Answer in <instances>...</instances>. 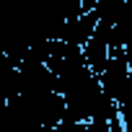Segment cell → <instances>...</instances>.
I'll list each match as a JSON object with an SVG mask.
<instances>
[{"instance_id":"1","label":"cell","mask_w":132,"mask_h":132,"mask_svg":"<svg viewBox=\"0 0 132 132\" xmlns=\"http://www.w3.org/2000/svg\"><path fill=\"white\" fill-rule=\"evenodd\" d=\"M129 70H132V62L127 60V54H124V49H114L111 52V57H109V65H106V70L101 73V88H104V93L117 104V96L122 93V88H124V83L129 80Z\"/></svg>"},{"instance_id":"2","label":"cell","mask_w":132,"mask_h":132,"mask_svg":"<svg viewBox=\"0 0 132 132\" xmlns=\"http://www.w3.org/2000/svg\"><path fill=\"white\" fill-rule=\"evenodd\" d=\"M127 44H132V3L124 11V16L111 26V52L114 49H124Z\"/></svg>"},{"instance_id":"3","label":"cell","mask_w":132,"mask_h":132,"mask_svg":"<svg viewBox=\"0 0 132 132\" xmlns=\"http://www.w3.org/2000/svg\"><path fill=\"white\" fill-rule=\"evenodd\" d=\"M124 54H127V60L132 62V44H127V47H124Z\"/></svg>"}]
</instances>
